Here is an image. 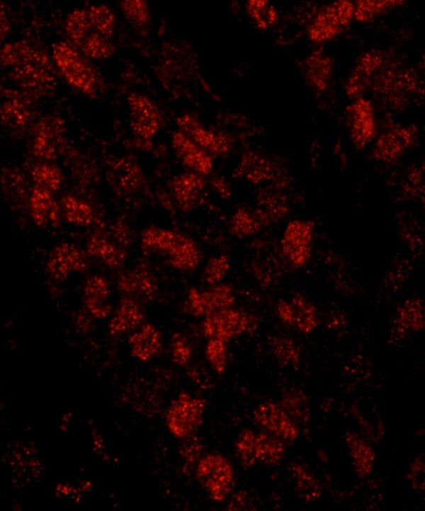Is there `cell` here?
<instances>
[{"label":"cell","mask_w":425,"mask_h":511,"mask_svg":"<svg viewBox=\"0 0 425 511\" xmlns=\"http://www.w3.org/2000/svg\"><path fill=\"white\" fill-rule=\"evenodd\" d=\"M294 473L297 487L301 494L305 493V495H307L310 493V496L314 498L317 496V495H319V485L304 469L298 466L294 469Z\"/></svg>","instance_id":"obj_39"},{"label":"cell","mask_w":425,"mask_h":511,"mask_svg":"<svg viewBox=\"0 0 425 511\" xmlns=\"http://www.w3.org/2000/svg\"><path fill=\"white\" fill-rule=\"evenodd\" d=\"M62 214L66 221L79 226H88L94 220V210L86 202L67 195L61 200Z\"/></svg>","instance_id":"obj_24"},{"label":"cell","mask_w":425,"mask_h":511,"mask_svg":"<svg viewBox=\"0 0 425 511\" xmlns=\"http://www.w3.org/2000/svg\"><path fill=\"white\" fill-rule=\"evenodd\" d=\"M206 401L188 392H181L170 403L166 425L176 438L184 440L196 435L202 425Z\"/></svg>","instance_id":"obj_4"},{"label":"cell","mask_w":425,"mask_h":511,"mask_svg":"<svg viewBox=\"0 0 425 511\" xmlns=\"http://www.w3.org/2000/svg\"><path fill=\"white\" fill-rule=\"evenodd\" d=\"M59 135L56 129L50 124L42 123L36 131L34 153L39 158L47 160L56 157L54 140Z\"/></svg>","instance_id":"obj_29"},{"label":"cell","mask_w":425,"mask_h":511,"mask_svg":"<svg viewBox=\"0 0 425 511\" xmlns=\"http://www.w3.org/2000/svg\"><path fill=\"white\" fill-rule=\"evenodd\" d=\"M292 306L295 311V323L299 330L305 333L312 332L317 326L314 306L309 303L302 295L296 294L292 299Z\"/></svg>","instance_id":"obj_28"},{"label":"cell","mask_w":425,"mask_h":511,"mask_svg":"<svg viewBox=\"0 0 425 511\" xmlns=\"http://www.w3.org/2000/svg\"><path fill=\"white\" fill-rule=\"evenodd\" d=\"M73 43L85 56L94 59H107L115 52L110 39L101 34L93 25Z\"/></svg>","instance_id":"obj_21"},{"label":"cell","mask_w":425,"mask_h":511,"mask_svg":"<svg viewBox=\"0 0 425 511\" xmlns=\"http://www.w3.org/2000/svg\"><path fill=\"white\" fill-rule=\"evenodd\" d=\"M110 289L106 280L98 275L87 279L84 287V302L90 314L96 318H106L111 310L108 304Z\"/></svg>","instance_id":"obj_16"},{"label":"cell","mask_w":425,"mask_h":511,"mask_svg":"<svg viewBox=\"0 0 425 511\" xmlns=\"http://www.w3.org/2000/svg\"><path fill=\"white\" fill-rule=\"evenodd\" d=\"M285 451L282 440L262 430L255 432L251 444V457L255 465L258 463L276 464L281 460Z\"/></svg>","instance_id":"obj_20"},{"label":"cell","mask_w":425,"mask_h":511,"mask_svg":"<svg viewBox=\"0 0 425 511\" xmlns=\"http://www.w3.org/2000/svg\"><path fill=\"white\" fill-rule=\"evenodd\" d=\"M131 355L142 362L158 355L163 348L162 335L152 323H143L129 338Z\"/></svg>","instance_id":"obj_12"},{"label":"cell","mask_w":425,"mask_h":511,"mask_svg":"<svg viewBox=\"0 0 425 511\" xmlns=\"http://www.w3.org/2000/svg\"><path fill=\"white\" fill-rule=\"evenodd\" d=\"M192 354V348L186 337L181 333L174 334L171 342L173 362L181 367L186 366L191 362Z\"/></svg>","instance_id":"obj_36"},{"label":"cell","mask_w":425,"mask_h":511,"mask_svg":"<svg viewBox=\"0 0 425 511\" xmlns=\"http://www.w3.org/2000/svg\"><path fill=\"white\" fill-rule=\"evenodd\" d=\"M273 350L278 362L288 365L298 359V352L291 340L277 338L273 342Z\"/></svg>","instance_id":"obj_38"},{"label":"cell","mask_w":425,"mask_h":511,"mask_svg":"<svg viewBox=\"0 0 425 511\" xmlns=\"http://www.w3.org/2000/svg\"><path fill=\"white\" fill-rule=\"evenodd\" d=\"M128 104L132 133L141 141L151 142L160 127L158 109L149 98L137 93L129 96Z\"/></svg>","instance_id":"obj_8"},{"label":"cell","mask_w":425,"mask_h":511,"mask_svg":"<svg viewBox=\"0 0 425 511\" xmlns=\"http://www.w3.org/2000/svg\"><path fill=\"white\" fill-rule=\"evenodd\" d=\"M253 418L262 431L283 442H293L298 435L292 418L282 406L274 402L264 401L259 404L254 410Z\"/></svg>","instance_id":"obj_7"},{"label":"cell","mask_w":425,"mask_h":511,"mask_svg":"<svg viewBox=\"0 0 425 511\" xmlns=\"http://www.w3.org/2000/svg\"><path fill=\"white\" fill-rule=\"evenodd\" d=\"M86 251L90 256L100 259L113 268L120 267L126 258L123 249L101 234H93L87 243Z\"/></svg>","instance_id":"obj_22"},{"label":"cell","mask_w":425,"mask_h":511,"mask_svg":"<svg viewBox=\"0 0 425 511\" xmlns=\"http://www.w3.org/2000/svg\"><path fill=\"white\" fill-rule=\"evenodd\" d=\"M120 8L126 18L135 27L141 28L149 22V15L147 6L143 1H122Z\"/></svg>","instance_id":"obj_34"},{"label":"cell","mask_w":425,"mask_h":511,"mask_svg":"<svg viewBox=\"0 0 425 511\" xmlns=\"http://www.w3.org/2000/svg\"><path fill=\"white\" fill-rule=\"evenodd\" d=\"M183 440V442L180 449V455L183 465L188 468L190 467V469L195 468L203 456V444L196 435Z\"/></svg>","instance_id":"obj_37"},{"label":"cell","mask_w":425,"mask_h":511,"mask_svg":"<svg viewBox=\"0 0 425 511\" xmlns=\"http://www.w3.org/2000/svg\"><path fill=\"white\" fill-rule=\"evenodd\" d=\"M354 8L348 1H338L327 6L314 20L309 30L310 38L320 42L334 38L349 24Z\"/></svg>","instance_id":"obj_6"},{"label":"cell","mask_w":425,"mask_h":511,"mask_svg":"<svg viewBox=\"0 0 425 511\" xmlns=\"http://www.w3.org/2000/svg\"><path fill=\"white\" fill-rule=\"evenodd\" d=\"M213 187L215 190L222 195L224 197H228L230 195V189L228 185L220 178H215L213 180Z\"/></svg>","instance_id":"obj_42"},{"label":"cell","mask_w":425,"mask_h":511,"mask_svg":"<svg viewBox=\"0 0 425 511\" xmlns=\"http://www.w3.org/2000/svg\"><path fill=\"white\" fill-rule=\"evenodd\" d=\"M400 3L401 1H358L354 8L353 16L359 21H366L387 8Z\"/></svg>","instance_id":"obj_35"},{"label":"cell","mask_w":425,"mask_h":511,"mask_svg":"<svg viewBox=\"0 0 425 511\" xmlns=\"http://www.w3.org/2000/svg\"><path fill=\"white\" fill-rule=\"evenodd\" d=\"M307 76L319 89H323L331 73V62L319 54H314L307 62Z\"/></svg>","instance_id":"obj_32"},{"label":"cell","mask_w":425,"mask_h":511,"mask_svg":"<svg viewBox=\"0 0 425 511\" xmlns=\"http://www.w3.org/2000/svg\"><path fill=\"white\" fill-rule=\"evenodd\" d=\"M141 247L146 254L157 253L169 265L181 272L196 269L200 253L195 241L186 234L157 226L145 228L141 234Z\"/></svg>","instance_id":"obj_1"},{"label":"cell","mask_w":425,"mask_h":511,"mask_svg":"<svg viewBox=\"0 0 425 511\" xmlns=\"http://www.w3.org/2000/svg\"><path fill=\"white\" fill-rule=\"evenodd\" d=\"M424 463L420 459H416L410 466L408 478L414 488L424 489Z\"/></svg>","instance_id":"obj_40"},{"label":"cell","mask_w":425,"mask_h":511,"mask_svg":"<svg viewBox=\"0 0 425 511\" xmlns=\"http://www.w3.org/2000/svg\"><path fill=\"white\" fill-rule=\"evenodd\" d=\"M31 177L35 186L52 193L60 188L64 179L63 173L58 167L45 163L35 165L31 171Z\"/></svg>","instance_id":"obj_26"},{"label":"cell","mask_w":425,"mask_h":511,"mask_svg":"<svg viewBox=\"0 0 425 511\" xmlns=\"http://www.w3.org/2000/svg\"><path fill=\"white\" fill-rule=\"evenodd\" d=\"M277 314L279 318L288 325L295 323V311L292 306L285 301H280L277 305Z\"/></svg>","instance_id":"obj_41"},{"label":"cell","mask_w":425,"mask_h":511,"mask_svg":"<svg viewBox=\"0 0 425 511\" xmlns=\"http://www.w3.org/2000/svg\"><path fill=\"white\" fill-rule=\"evenodd\" d=\"M197 481L214 502L225 501L234 484L235 473L230 459L220 453L203 455L195 467Z\"/></svg>","instance_id":"obj_2"},{"label":"cell","mask_w":425,"mask_h":511,"mask_svg":"<svg viewBox=\"0 0 425 511\" xmlns=\"http://www.w3.org/2000/svg\"><path fill=\"white\" fill-rule=\"evenodd\" d=\"M254 317L233 307L211 313L204 317L202 331L208 339L217 338L227 343L252 330Z\"/></svg>","instance_id":"obj_5"},{"label":"cell","mask_w":425,"mask_h":511,"mask_svg":"<svg viewBox=\"0 0 425 511\" xmlns=\"http://www.w3.org/2000/svg\"><path fill=\"white\" fill-rule=\"evenodd\" d=\"M200 299L204 317L215 311L232 308L235 303L232 287L222 282L200 290Z\"/></svg>","instance_id":"obj_23"},{"label":"cell","mask_w":425,"mask_h":511,"mask_svg":"<svg viewBox=\"0 0 425 511\" xmlns=\"http://www.w3.org/2000/svg\"><path fill=\"white\" fill-rule=\"evenodd\" d=\"M174 197L183 212L192 209L205 187L203 176L188 171L176 176L171 181Z\"/></svg>","instance_id":"obj_14"},{"label":"cell","mask_w":425,"mask_h":511,"mask_svg":"<svg viewBox=\"0 0 425 511\" xmlns=\"http://www.w3.org/2000/svg\"><path fill=\"white\" fill-rule=\"evenodd\" d=\"M93 26L103 35L110 39L113 36L115 18L110 8L104 4L94 5L88 8Z\"/></svg>","instance_id":"obj_31"},{"label":"cell","mask_w":425,"mask_h":511,"mask_svg":"<svg viewBox=\"0 0 425 511\" xmlns=\"http://www.w3.org/2000/svg\"><path fill=\"white\" fill-rule=\"evenodd\" d=\"M351 126V136L355 144L361 147L369 142L375 132L372 105L359 98L348 108Z\"/></svg>","instance_id":"obj_13"},{"label":"cell","mask_w":425,"mask_h":511,"mask_svg":"<svg viewBox=\"0 0 425 511\" xmlns=\"http://www.w3.org/2000/svg\"><path fill=\"white\" fill-rule=\"evenodd\" d=\"M87 267L84 253L69 243L56 246L50 252L46 263L49 275L56 281L64 280L73 272H82Z\"/></svg>","instance_id":"obj_9"},{"label":"cell","mask_w":425,"mask_h":511,"mask_svg":"<svg viewBox=\"0 0 425 511\" xmlns=\"http://www.w3.org/2000/svg\"><path fill=\"white\" fill-rule=\"evenodd\" d=\"M259 229L260 224L256 217L244 208L237 209L230 221V231L238 239L249 237L258 232Z\"/></svg>","instance_id":"obj_27"},{"label":"cell","mask_w":425,"mask_h":511,"mask_svg":"<svg viewBox=\"0 0 425 511\" xmlns=\"http://www.w3.org/2000/svg\"><path fill=\"white\" fill-rule=\"evenodd\" d=\"M230 263L226 255H217L211 257L206 263L203 270V278L210 286L222 282L229 272Z\"/></svg>","instance_id":"obj_33"},{"label":"cell","mask_w":425,"mask_h":511,"mask_svg":"<svg viewBox=\"0 0 425 511\" xmlns=\"http://www.w3.org/2000/svg\"><path fill=\"white\" fill-rule=\"evenodd\" d=\"M52 192L34 186L30 197V212L34 223L39 226L58 225L60 207Z\"/></svg>","instance_id":"obj_15"},{"label":"cell","mask_w":425,"mask_h":511,"mask_svg":"<svg viewBox=\"0 0 425 511\" xmlns=\"http://www.w3.org/2000/svg\"><path fill=\"white\" fill-rule=\"evenodd\" d=\"M346 437L356 471L361 476L368 475L375 460L372 448L355 433H348Z\"/></svg>","instance_id":"obj_25"},{"label":"cell","mask_w":425,"mask_h":511,"mask_svg":"<svg viewBox=\"0 0 425 511\" xmlns=\"http://www.w3.org/2000/svg\"><path fill=\"white\" fill-rule=\"evenodd\" d=\"M121 292L128 295H137L150 299L157 291L156 280L144 267L122 273L118 279Z\"/></svg>","instance_id":"obj_17"},{"label":"cell","mask_w":425,"mask_h":511,"mask_svg":"<svg viewBox=\"0 0 425 511\" xmlns=\"http://www.w3.org/2000/svg\"><path fill=\"white\" fill-rule=\"evenodd\" d=\"M227 344L228 343L217 338L208 339L205 346V358L217 374L225 373L227 367Z\"/></svg>","instance_id":"obj_30"},{"label":"cell","mask_w":425,"mask_h":511,"mask_svg":"<svg viewBox=\"0 0 425 511\" xmlns=\"http://www.w3.org/2000/svg\"><path fill=\"white\" fill-rule=\"evenodd\" d=\"M312 231L309 226L299 222H290L281 241L282 250L294 265L300 266L310 258Z\"/></svg>","instance_id":"obj_11"},{"label":"cell","mask_w":425,"mask_h":511,"mask_svg":"<svg viewBox=\"0 0 425 511\" xmlns=\"http://www.w3.org/2000/svg\"><path fill=\"white\" fill-rule=\"evenodd\" d=\"M180 127L188 138L209 154H220L227 150V144L224 137L208 130L198 121L191 118H183Z\"/></svg>","instance_id":"obj_18"},{"label":"cell","mask_w":425,"mask_h":511,"mask_svg":"<svg viewBox=\"0 0 425 511\" xmlns=\"http://www.w3.org/2000/svg\"><path fill=\"white\" fill-rule=\"evenodd\" d=\"M52 57L72 86L87 94L96 92L99 83L96 71L74 47L66 42H57L52 47Z\"/></svg>","instance_id":"obj_3"},{"label":"cell","mask_w":425,"mask_h":511,"mask_svg":"<svg viewBox=\"0 0 425 511\" xmlns=\"http://www.w3.org/2000/svg\"><path fill=\"white\" fill-rule=\"evenodd\" d=\"M144 314L138 302L130 297L123 298L108 324L111 335H119L142 324Z\"/></svg>","instance_id":"obj_19"},{"label":"cell","mask_w":425,"mask_h":511,"mask_svg":"<svg viewBox=\"0 0 425 511\" xmlns=\"http://www.w3.org/2000/svg\"><path fill=\"white\" fill-rule=\"evenodd\" d=\"M172 144L177 157L189 171L203 176L212 171L213 164L210 154L182 132L174 133Z\"/></svg>","instance_id":"obj_10"}]
</instances>
